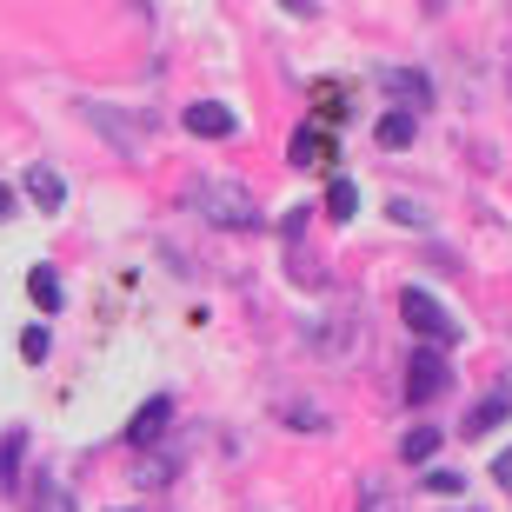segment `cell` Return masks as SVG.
I'll return each mask as SVG.
<instances>
[{
    "label": "cell",
    "mask_w": 512,
    "mask_h": 512,
    "mask_svg": "<svg viewBox=\"0 0 512 512\" xmlns=\"http://www.w3.org/2000/svg\"><path fill=\"white\" fill-rule=\"evenodd\" d=\"M360 512H393V493H386L380 479H366V486H360Z\"/></svg>",
    "instance_id": "2e32d148"
},
{
    "label": "cell",
    "mask_w": 512,
    "mask_h": 512,
    "mask_svg": "<svg viewBox=\"0 0 512 512\" xmlns=\"http://www.w3.org/2000/svg\"><path fill=\"white\" fill-rule=\"evenodd\" d=\"M20 453H27V433L0 439V473H7V486H14V473H20Z\"/></svg>",
    "instance_id": "9a60e30c"
},
{
    "label": "cell",
    "mask_w": 512,
    "mask_h": 512,
    "mask_svg": "<svg viewBox=\"0 0 512 512\" xmlns=\"http://www.w3.org/2000/svg\"><path fill=\"white\" fill-rule=\"evenodd\" d=\"M373 140H380V147H413V114H406V107H393V114H380V127H373Z\"/></svg>",
    "instance_id": "30bf717a"
},
{
    "label": "cell",
    "mask_w": 512,
    "mask_h": 512,
    "mask_svg": "<svg viewBox=\"0 0 512 512\" xmlns=\"http://www.w3.org/2000/svg\"><path fill=\"white\" fill-rule=\"evenodd\" d=\"M353 207H360V187H353V180H333V187H326V213H333V220H353Z\"/></svg>",
    "instance_id": "5bb4252c"
},
{
    "label": "cell",
    "mask_w": 512,
    "mask_h": 512,
    "mask_svg": "<svg viewBox=\"0 0 512 512\" xmlns=\"http://www.w3.org/2000/svg\"><path fill=\"white\" fill-rule=\"evenodd\" d=\"M419 7H426V14H439V7H446V0H419Z\"/></svg>",
    "instance_id": "603a6c76"
},
{
    "label": "cell",
    "mask_w": 512,
    "mask_h": 512,
    "mask_svg": "<svg viewBox=\"0 0 512 512\" xmlns=\"http://www.w3.org/2000/svg\"><path fill=\"white\" fill-rule=\"evenodd\" d=\"M187 133H200V140H227V133H240V120H233L220 100H193L187 107Z\"/></svg>",
    "instance_id": "8992f818"
},
{
    "label": "cell",
    "mask_w": 512,
    "mask_h": 512,
    "mask_svg": "<svg viewBox=\"0 0 512 512\" xmlns=\"http://www.w3.org/2000/svg\"><path fill=\"white\" fill-rule=\"evenodd\" d=\"M386 213H393L399 227H419V220H426V213H419V207H413V200H393V207H386Z\"/></svg>",
    "instance_id": "d6986e66"
},
{
    "label": "cell",
    "mask_w": 512,
    "mask_h": 512,
    "mask_svg": "<svg viewBox=\"0 0 512 512\" xmlns=\"http://www.w3.org/2000/svg\"><path fill=\"white\" fill-rule=\"evenodd\" d=\"M399 313H406V326H413L419 340H433V346H459V320L433 300V293H426V286H406V293H399Z\"/></svg>",
    "instance_id": "7a4b0ae2"
},
{
    "label": "cell",
    "mask_w": 512,
    "mask_h": 512,
    "mask_svg": "<svg viewBox=\"0 0 512 512\" xmlns=\"http://www.w3.org/2000/svg\"><path fill=\"white\" fill-rule=\"evenodd\" d=\"M380 87H386V100H393V107H406V114L433 107V80L419 74V67H386V74H380Z\"/></svg>",
    "instance_id": "277c9868"
},
{
    "label": "cell",
    "mask_w": 512,
    "mask_h": 512,
    "mask_svg": "<svg viewBox=\"0 0 512 512\" xmlns=\"http://www.w3.org/2000/svg\"><path fill=\"white\" fill-rule=\"evenodd\" d=\"M280 7H286L293 20H313V0H280Z\"/></svg>",
    "instance_id": "44dd1931"
},
{
    "label": "cell",
    "mask_w": 512,
    "mask_h": 512,
    "mask_svg": "<svg viewBox=\"0 0 512 512\" xmlns=\"http://www.w3.org/2000/svg\"><path fill=\"white\" fill-rule=\"evenodd\" d=\"M167 419H173V399H167V393H153L147 406L127 419V446H153V439L167 433Z\"/></svg>",
    "instance_id": "5b68a950"
},
{
    "label": "cell",
    "mask_w": 512,
    "mask_h": 512,
    "mask_svg": "<svg viewBox=\"0 0 512 512\" xmlns=\"http://www.w3.org/2000/svg\"><path fill=\"white\" fill-rule=\"evenodd\" d=\"M7 213H14V193H7V187H0V220H7Z\"/></svg>",
    "instance_id": "7402d4cb"
},
{
    "label": "cell",
    "mask_w": 512,
    "mask_h": 512,
    "mask_svg": "<svg viewBox=\"0 0 512 512\" xmlns=\"http://www.w3.org/2000/svg\"><path fill=\"white\" fill-rule=\"evenodd\" d=\"M433 453H439V426H413V433L399 439V459H406V466H426Z\"/></svg>",
    "instance_id": "8fae6325"
},
{
    "label": "cell",
    "mask_w": 512,
    "mask_h": 512,
    "mask_svg": "<svg viewBox=\"0 0 512 512\" xmlns=\"http://www.w3.org/2000/svg\"><path fill=\"white\" fill-rule=\"evenodd\" d=\"M493 479H499V486H506V493H512V446H506V453L493 459Z\"/></svg>",
    "instance_id": "ffe728a7"
},
{
    "label": "cell",
    "mask_w": 512,
    "mask_h": 512,
    "mask_svg": "<svg viewBox=\"0 0 512 512\" xmlns=\"http://www.w3.org/2000/svg\"><path fill=\"white\" fill-rule=\"evenodd\" d=\"M446 386H453L446 346H419L413 360H406V399H413V406H426V399H439Z\"/></svg>",
    "instance_id": "3957f363"
},
{
    "label": "cell",
    "mask_w": 512,
    "mask_h": 512,
    "mask_svg": "<svg viewBox=\"0 0 512 512\" xmlns=\"http://www.w3.org/2000/svg\"><path fill=\"white\" fill-rule=\"evenodd\" d=\"M27 360H47V326H27V340H20Z\"/></svg>",
    "instance_id": "e0dca14e"
},
{
    "label": "cell",
    "mask_w": 512,
    "mask_h": 512,
    "mask_svg": "<svg viewBox=\"0 0 512 512\" xmlns=\"http://www.w3.org/2000/svg\"><path fill=\"white\" fill-rule=\"evenodd\" d=\"M426 486H433V493H459L466 479H459V473H446V466H433V473H426Z\"/></svg>",
    "instance_id": "ac0fdd59"
},
{
    "label": "cell",
    "mask_w": 512,
    "mask_h": 512,
    "mask_svg": "<svg viewBox=\"0 0 512 512\" xmlns=\"http://www.w3.org/2000/svg\"><path fill=\"white\" fill-rule=\"evenodd\" d=\"M499 419H506V399H479V406H473V413H466V426H459V433H493V426H499Z\"/></svg>",
    "instance_id": "4fadbf2b"
},
{
    "label": "cell",
    "mask_w": 512,
    "mask_h": 512,
    "mask_svg": "<svg viewBox=\"0 0 512 512\" xmlns=\"http://www.w3.org/2000/svg\"><path fill=\"white\" fill-rule=\"evenodd\" d=\"M187 200L207 213L213 227H233V233H260V207L247 200V187H233V180H193Z\"/></svg>",
    "instance_id": "6da1fadb"
},
{
    "label": "cell",
    "mask_w": 512,
    "mask_h": 512,
    "mask_svg": "<svg viewBox=\"0 0 512 512\" xmlns=\"http://www.w3.org/2000/svg\"><path fill=\"white\" fill-rule=\"evenodd\" d=\"M27 512H74L67 479H34V499H27Z\"/></svg>",
    "instance_id": "9c48e42d"
},
{
    "label": "cell",
    "mask_w": 512,
    "mask_h": 512,
    "mask_svg": "<svg viewBox=\"0 0 512 512\" xmlns=\"http://www.w3.org/2000/svg\"><path fill=\"white\" fill-rule=\"evenodd\" d=\"M27 293H34L40 313H60V280H54V266H34V273H27Z\"/></svg>",
    "instance_id": "7c38bea8"
},
{
    "label": "cell",
    "mask_w": 512,
    "mask_h": 512,
    "mask_svg": "<svg viewBox=\"0 0 512 512\" xmlns=\"http://www.w3.org/2000/svg\"><path fill=\"white\" fill-rule=\"evenodd\" d=\"M333 160V140H326L320 127H300L293 133V167H326Z\"/></svg>",
    "instance_id": "ba28073f"
},
{
    "label": "cell",
    "mask_w": 512,
    "mask_h": 512,
    "mask_svg": "<svg viewBox=\"0 0 512 512\" xmlns=\"http://www.w3.org/2000/svg\"><path fill=\"white\" fill-rule=\"evenodd\" d=\"M27 200H34L40 213H60L67 207V180H60L54 167H27Z\"/></svg>",
    "instance_id": "52a82bcc"
}]
</instances>
